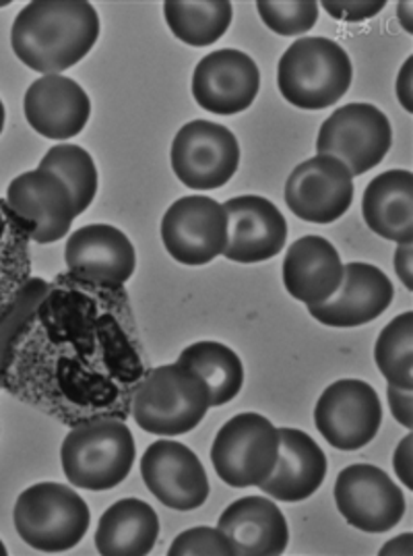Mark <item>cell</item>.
<instances>
[{
    "mask_svg": "<svg viewBox=\"0 0 413 556\" xmlns=\"http://www.w3.org/2000/svg\"><path fill=\"white\" fill-rule=\"evenodd\" d=\"M4 121H7V112H4V104H2V100H0V135H2V130H4Z\"/></svg>",
    "mask_w": 413,
    "mask_h": 556,
    "instance_id": "40",
    "label": "cell"
},
{
    "mask_svg": "<svg viewBox=\"0 0 413 556\" xmlns=\"http://www.w3.org/2000/svg\"><path fill=\"white\" fill-rule=\"evenodd\" d=\"M280 430V453L271 476L262 482V494L283 501L298 503L310 498L321 489L326 476L325 451L317 441L298 428Z\"/></svg>",
    "mask_w": 413,
    "mask_h": 556,
    "instance_id": "20",
    "label": "cell"
},
{
    "mask_svg": "<svg viewBox=\"0 0 413 556\" xmlns=\"http://www.w3.org/2000/svg\"><path fill=\"white\" fill-rule=\"evenodd\" d=\"M285 203L292 214L310 224L337 222L353 203V176L337 157L317 153L289 174Z\"/></svg>",
    "mask_w": 413,
    "mask_h": 556,
    "instance_id": "13",
    "label": "cell"
},
{
    "mask_svg": "<svg viewBox=\"0 0 413 556\" xmlns=\"http://www.w3.org/2000/svg\"><path fill=\"white\" fill-rule=\"evenodd\" d=\"M29 127L46 139L66 141L88 127L91 102L86 89L65 75H42L25 91Z\"/></svg>",
    "mask_w": 413,
    "mask_h": 556,
    "instance_id": "19",
    "label": "cell"
},
{
    "mask_svg": "<svg viewBox=\"0 0 413 556\" xmlns=\"http://www.w3.org/2000/svg\"><path fill=\"white\" fill-rule=\"evenodd\" d=\"M164 17L180 42L203 48L219 42L234 20L228 0H168Z\"/></svg>",
    "mask_w": 413,
    "mask_h": 556,
    "instance_id": "25",
    "label": "cell"
},
{
    "mask_svg": "<svg viewBox=\"0 0 413 556\" xmlns=\"http://www.w3.org/2000/svg\"><path fill=\"white\" fill-rule=\"evenodd\" d=\"M395 91H397L401 106L405 108V112H413V56H410L401 66V71L397 75Z\"/></svg>",
    "mask_w": 413,
    "mask_h": 556,
    "instance_id": "36",
    "label": "cell"
},
{
    "mask_svg": "<svg viewBox=\"0 0 413 556\" xmlns=\"http://www.w3.org/2000/svg\"><path fill=\"white\" fill-rule=\"evenodd\" d=\"M392 468L397 471V478L403 482L405 489H413V434L410 432L395 450L392 455Z\"/></svg>",
    "mask_w": 413,
    "mask_h": 556,
    "instance_id": "35",
    "label": "cell"
},
{
    "mask_svg": "<svg viewBox=\"0 0 413 556\" xmlns=\"http://www.w3.org/2000/svg\"><path fill=\"white\" fill-rule=\"evenodd\" d=\"M344 279L337 249L323 236L296 240L283 258V286L292 299L317 306L331 299Z\"/></svg>",
    "mask_w": 413,
    "mask_h": 556,
    "instance_id": "21",
    "label": "cell"
},
{
    "mask_svg": "<svg viewBox=\"0 0 413 556\" xmlns=\"http://www.w3.org/2000/svg\"><path fill=\"white\" fill-rule=\"evenodd\" d=\"M7 207L22 222L29 240L52 244L63 240L77 217L65 182L52 172H23L7 189Z\"/></svg>",
    "mask_w": 413,
    "mask_h": 556,
    "instance_id": "12",
    "label": "cell"
},
{
    "mask_svg": "<svg viewBox=\"0 0 413 556\" xmlns=\"http://www.w3.org/2000/svg\"><path fill=\"white\" fill-rule=\"evenodd\" d=\"M387 114L372 104H348L335 110L319 130L317 153L337 157L351 176L374 170L391 150Z\"/></svg>",
    "mask_w": 413,
    "mask_h": 556,
    "instance_id": "7",
    "label": "cell"
},
{
    "mask_svg": "<svg viewBox=\"0 0 413 556\" xmlns=\"http://www.w3.org/2000/svg\"><path fill=\"white\" fill-rule=\"evenodd\" d=\"M13 523L31 548L65 553L86 538L91 514L83 496L66 484L40 482L20 494Z\"/></svg>",
    "mask_w": 413,
    "mask_h": 556,
    "instance_id": "5",
    "label": "cell"
},
{
    "mask_svg": "<svg viewBox=\"0 0 413 556\" xmlns=\"http://www.w3.org/2000/svg\"><path fill=\"white\" fill-rule=\"evenodd\" d=\"M48 294V286L42 279H31L27 288L23 290L22 299L9 311V315L0 321V386L4 377V366H7V356L11 350V343L20 336L23 325L29 321L34 311L40 306V302Z\"/></svg>",
    "mask_w": 413,
    "mask_h": 556,
    "instance_id": "31",
    "label": "cell"
},
{
    "mask_svg": "<svg viewBox=\"0 0 413 556\" xmlns=\"http://www.w3.org/2000/svg\"><path fill=\"white\" fill-rule=\"evenodd\" d=\"M65 263L77 281L120 288L134 274L137 253L122 230L109 224H88L68 236Z\"/></svg>",
    "mask_w": 413,
    "mask_h": 556,
    "instance_id": "15",
    "label": "cell"
},
{
    "mask_svg": "<svg viewBox=\"0 0 413 556\" xmlns=\"http://www.w3.org/2000/svg\"><path fill=\"white\" fill-rule=\"evenodd\" d=\"M280 453V430L261 414L244 412L219 428L211 445V464L232 489L261 486Z\"/></svg>",
    "mask_w": 413,
    "mask_h": 556,
    "instance_id": "6",
    "label": "cell"
},
{
    "mask_svg": "<svg viewBox=\"0 0 413 556\" xmlns=\"http://www.w3.org/2000/svg\"><path fill=\"white\" fill-rule=\"evenodd\" d=\"M209 387L189 364L157 366L132 393V418L157 437H178L195 430L207 416Z\"/></svg>",
    "mask_w": 413,
    "mask_h": 556,
    "instance_id": "2",
    "label": "cell"
},
{
    "mask_svg": "<svg viewBox=\"0 0 413 556\" xmlns=\"http://www.w3.org/2000/svg\"><path fill=\"white\" fill-rule=\"evenodd\" d=\"M40 170L59 176L75 201L77 215L83 214L98 194V168L88 151L73 143H61L46 151Z\"/></svg>",
    "mask_w": 413,
    "mask_h": 556,
    "instance_id": "28",
    "label": "cell"
},
{
    "mask_svg": "<svg viewBox=\"0 0 413 556\" xmlns=\"http://www.w3.org/2000/svg\"><path fill=\"white\" fill-rule=\"evenodd\" d=\"M234 555L278 556L285 553L289 530L285 515L267 496H244L232 503L218 523Z\"/></svg>",
    "mask_w": 413,
    "mask_h": 556,
    "instance_id": "22",
    "label": "cell"
},
{
    "mask_svg": "<svg viewBox=\"0 0 413 556\" xmlns=\"http://www.w3.org/2000/svg\"><path fill=\"white\" fill-rule=\"evenodd\" d=\"M0 556H7V546H4L2 540H0Z\"/></svg>",
    "mask_w": 413,
    "mask_h": 556,
    "instance_id": "41",
    "label": "cell"
},
{
    "mask_svg": "<svg viewBox=\"0 0 413 556\" xmlns=\"http://www.w3.org/2000/svg\"><path fill=\"white\" fill-rule=\"evenodd\" d=\"M91 2H27L13 22L11 46L23 65L42 75H63L79 65L100 38Z\"/></svg>",
    "mask_w": 413,
    "mask_h": 556,
    "instance_id": "1",
    "label": "cell"
},
{
    "mask_svg": "<svg viewBox=\"0 0 413 556\" xmlns=\"http://www.w3.org/2000/svg\"><path fill=\"white\" fill-rule=\"evenodd\" d=\"M141 476L153 496L176 511L198 509L209 496V480L201 459L178 441L152 443L141 457Z\"/></svg>",
    "mask_w": 413,
    "mask_h": 556,
    "instance_id": "14",
    "label": "cell"
},
{
    "mask_svg": "<svg viewBox=\"0 0 413 556\" xmlns=\"http://www.w3.org/2000/svg\"><path fill=\"white\" fill-rule=\"evenodd\" d=\"M29 236L22 222L0 201V321L22 299L29 279Z\"/></svg>",
    "mask_w": 413,
    "mask_h": 556,
    "instance_id": "27",
    "label": "cell"
},
{
    "mask_svg": "<svg viewBox=\"0 0 413 556\" xmlns=\"http://www.w3.org/2000/svg\"><path fill=\"white\" fill-rule=\"evenodd\" d=\"M178 363L189 364L209 387L211 407L232 402L244 386V366L238 354L219 342H196L189 345Z\"/></svg>",
    "mask_w": 413,
    "mask_h": 556,
    "instance_id": "26",
    "label": "cell"
},
{
    "mask_svg": "<svg viewBox=\"0 0 413 556\" xmlns=\"http://www.w3.org/2000/svg\"><path fill=\"white\" fill-rule=\"evenodd\" d=\"M314 425L331 447H366L383 425V404L374 387L360 379H341L326 387L314 407Z\"/></svg>",
    "mask_w": 413,
    "mask_h": 556,
    "instance_id": "9",
    "label": "cell"
},
{
    "mask_svg": "<svg viewBox=\"0 0 413 556\" xmlns=\"http://www.w3.org/2000/svg\"><path fill=\"white\" fill-rule=\"evenodd\" d=\"M228 242L223 257L234 263H262L278 257L287 242V222L264 197L242 194L223 203Z\"/></svg>",
    "mask_w": 413,
    "mask_h": 556,
    "instance_id": "17",
    "label": "cell"
},
{
    "mask_svg": "<svg viewBox=\"0 0 413 556\" xmlns=\"http://www.w3.org/2000/svg\"><path fill=\"white\" fill-rule=\"evenodd\" d=\"M262 23L278 36H302L319 22V2L314 0H282L257 2Z\"/></svg>",
    "mask_w": 413,
    "mask_h": 556,
    "instance_id": "30",
    "label": "cell"
},
{
    "mask_svg": "<svg viewBox=\"0 0 413 556\" xmlns=\"http://www.w3.org/2000/svg\"><path fill=\"white\" fill-rule=\"evenodd\" d=\"M162 240L170 257L198 267L223 255L228 242V215L211 197L189 194L175 201L162 217Z\"/></svg>",
    "mask_w": 413,
    "mask_h": 556,
    "instance_id": "10",
    "label": "cell"
},
{
    "mask_svg": "<svg viewBox=\"0 0 413 556\" xmlns=\"http://www.w3.org/2000/svg\"><path fill=\"white\" fill-rule=\"evenodd\" d=\"M348 52L328 38H300L283 52L278 87L285 102L300 110H325L351 87Z\"/></svg>",
    "mask_w": 413,
    "mask_h": 556,
    "instance_id": "4",
    "label": "cell"
},
{
    "mask_svg": "<svg viewBox=\"0 0 413 556\" xmlns=\"http://www.w3.org/2000/svg\"><path fill=\"white\" fill-rule=\"evenodd\" d=\"M395 271L408 290H413V242L399 244L395 251Z\"/></svg>",
    "mask_w": 413,
    "mask_h": 556,
    "instance_id": "37",
    "label": "cell"
},
{
    "mask_svg": "<svg viewBox=\"0 0 413 556\" xmlns=\"http://www.w3.org/2000/svg\"><path fill=\"white\" fill-rule=\"evenodd\" d=\"M374 363L389 386L413 389V313L395 317L378 336Z\"/></svg>",
    "mask_w": 413,
    "mask_h": 556,
    "instance_id": "29",
    "label": "cell"
},
{
    "mask_svg": "<svg viewBox=\"0 0 413 556\" xmlns=\"http://www.w3.org/2000/svg\"><path fill=\"white\" fill-rule=\"evenodd\" d=\"M0 7H9V2H0Z\"/></svg>",
    "mask_w": 413,
    "mask_h": 556,
    "instance_id": "42",
    "label": "cell"
},
{
    "mask_svg": "<svg viewBox=\"0 0 413 556\" xmlns=\"http://www.w3.org/2000/svg\"><path fill=\"white\" fill-rule=\"evenodd\" d=\"M240 166L236 135L211 121H193L176 132L172 170L193 191L225 187Z\"/></svg>",
    "mask_w": 413,
    "mask_h": 556,
    "instance_id": "8",
    "label": "cell"
},
{
    "mask_svg": "<svg viewBox=\"0 0 413 556\" xmlns=\"http://www.w3.org/2000/svg\"><path fill=\"white\" fill-rule=\"evenodd\" d=\"M137 457L131 428L116 418L86 420L66 434L61 462L66 480L86 491H109L129 478Z\"/></svg>",
    "mask_w": 413,
    "mask_h": 556,
    "instance_id": "3",
    "label": "cell"
},
{
    "mask_svg": "<svg viewBox=\"0 0 413 556\" xmlns=\"http://www.w3.org/2000/svg\"><path fill=\"white\" fill-rule=\"evenodd\" d=\"M362 215L374 235L397 244L413 242L412 172H383L370 180L362 199Z\"/></svg>",
    "mask_w": 413,
    "mask_h": 556,
    "instance_id": "23",
    "label": "cell"
},
{
    "mask_svg": "<svg viewBox=\"0 0 413 556\" xmlns=\"http://www.w3.org/2000/svg\"><path fill=\"white\" fill-rule=\"evenodd\" d=\"M399 22L403 25V29L408 31V34H413V23H412V11H413V2L410 0H405V2H401L399 4Z\"/></svg>",
    "mask_w": 413,
    "mask_h": 556,
    "instance_id": "39",
    "label": "cell"
},
{
    "mask_svg": "<svg viewBox=\"0 0 413 556\" xmlns=\"http://www.w3.org/2000/svg\"><path fill=\"white\" fill-rule=\"evenodd\" d=\"M380 555H413V535L403 534L392 538L380 548Z\"/></svg>",
    "mask_w": 413,
    "mask_h": 556,
    "instance_id": "38",
    "label": "cell"
},
{
    "mask_svg": "<svg viewBox=\"0 0 413 556\" xmlns=\"http://www.w3.org/2000/svg\"><path fill=\"white\" fill-rule=\"evenodd\" d=\"M319 7H323L333 20L362 23L376 17L387 7V2L385 0H325Z\"/></svg>",
    "mask_w": 413,
    "mask_h": 556,
    "instance_id": "33",
    "label": "cell"
},
{
    "mask_svg": "<svg viewBox=\"0 0 413 556\" xmlns=\"http://www.w3.org/2000/svg\"><path fill=\"white\" fill-rule=\"evenodd\" d=\"M261 87L257 63L234 48H223L198 61L193 73V96L203 110L232 116L253 106Z\"/></svg>",
    "mask_w": 413,
    "mask_h": 556,
    "instance_id": "16",
    "label": "cell"
},
{
    "mask_svg": "<svg viewBox=\"0 0 413 556\" xmlns=\"http://www.w3.org/2000/svg\"><path fill=\"white\" fill-rule=\"evenodd\" d=\"M389 406H391L392 418L408 430L413 428V389L389 386Z\"/></svg>",
    "mask_w": 413,
    "mask_h": 556,
    "instance_id": "34",
    "label": "cell"
},
{
    "mask_svg": "<svg viewBox=\"0 0 413 556\" xmlns=\"http://www.w3.org/2000/svg\"><path fill=\"white\" fill-rule=\"evenodd\" d=\"M170 556H232L234 548L219 528L198 526L178 534L168 551Z\"/></svg>",
    "mask_w": 413,
    "mask_h": 556,
    "instance_id": "32",
    "label": "cell"
},
{
    "mask_svg": "<svg viewBox=\"0 0 413 556\" xmlns=\"http://www.w3.org/2000/svg\"><path fill=\"white\" fill-rule=\"evenodd\" d=\"M335 503L349 526L369 534H383L397 528L405 515V494L387 471L353 464L339 471Z\"/></svg>",
    "mask_w": 413,
    "mask_h": 556,
    "instance_id": "11",
    "label": "cell"
},
{
    "mask_svg": "<svg viewBox=\"0 0 413 556\" xmlns=\"http://www.w3.org/2000/svg\"><path fill=\"white\" fill-rule=\"evenodd\" d=\"M391 279L370 263L344 265V279L331 299L308 306L312 319L326 327L351 329L378 319L391 306Z\"/></svg>",
    "mask_w": 413,
    "mask_h": 556,
    "instance_id": "18",
    "label": "cell"
},
{
    "mask_svg": "<svg viewBox=\"0 0 413 556\" xmlns=\"http://www.w3.org/2000/svg\"><path fill=\"white\" fill-rule=\"evenodd\" d=\"M159 535V517L139 498H122L100 517L95 548L104 556L150 555Z\"/></svg>",
    "mask_w": 413,
    "mask_h": 556,
    "instance_id": "24",
    "label": "cell"
}]
</instances>
